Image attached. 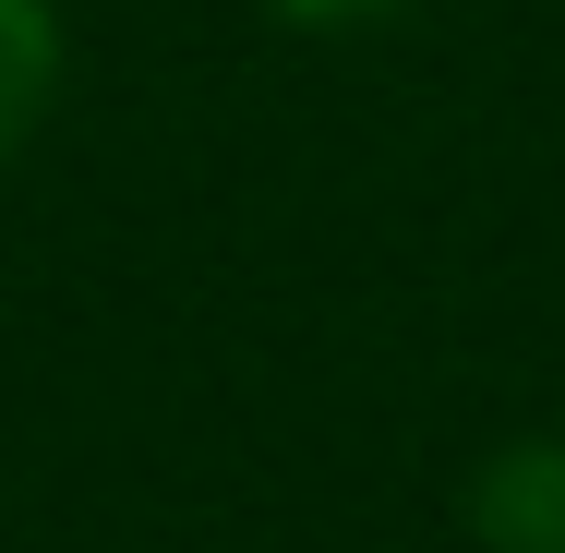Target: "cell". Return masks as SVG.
Listing matches in <instances>:
<instances>
[{"label":"cell","mask_w":565,"mask_h":553,"mask_svg":"<svg viewBox=\"0 0 565 553\" xmlns=\"http://www.w3.org/2000/svg\"><path fill=\"white\" fill-rule=\"evenodd\" d=\"M49 85H61V24H49V0H0V157L49 120Z\"/></svg>","instance_id":"cell-1"},{"label":"cell","mask_w":565,"mask_h":553,"mask_svg":"<svg viewBox=\"0 0 565 553\" xmlns=\"http://www.w3.org/2000/svg\"><path fill=\"white\" fill-rule=\"evenodd\" d=\"M277 12H301V24H373V12H397V0H277Z\"/></svg>","instance_id":"cell-2"}]
</instances>
